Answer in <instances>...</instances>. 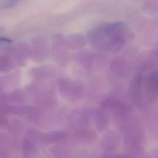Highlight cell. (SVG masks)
Segmentation results:
<instances>
[{
  "instance_id": "cell-1",
  "label": "cell",
  "mask_w": 158,
  "mask_h": 158,
  "mask_svg": "<svg viewBox=\"0 0 158 158\" xmlns=\"http://www.w3.org/2000/svg\"><path fill=\"white\" fill-rule=\"evenodd\" d=\"M89 40L91 44L98 49L118 51L126 41L124 25L118 22L99 27L91 33Z\"/></svg>"
},
{
  "instance_id": "cell-2",
  "label": "cell",
  "mask_w": 158,
  "mask_h": 158,
  "mask_svg": "<svg viewBox=\"0 0 158 158\" xmlns=\"http://www.w3.org/2000/svg\"><path fill=\"white\" fill-rule=\"evenodd\" d=\"M12 68V60L8 56H0V72H6Z\"/></svg>"
},
{
  "instance_id": "cell-3",
  "label": "cell",
  "mask_w": 158,
  "mask_h": 158,
  "mask_svg": "<svg viewBox=\"0 0 158 158\" xmlns=\"http://www.w3.org/2000/svg\"><path fill=\"white\" fill-rule=\"evenodd\" d=\"M20 0H8L7 1H6L4 5H3V7L2 9H7V8H9L13 6H14L15 4L17 3V2H19Z\"/></svg>"
}]
</instances>
